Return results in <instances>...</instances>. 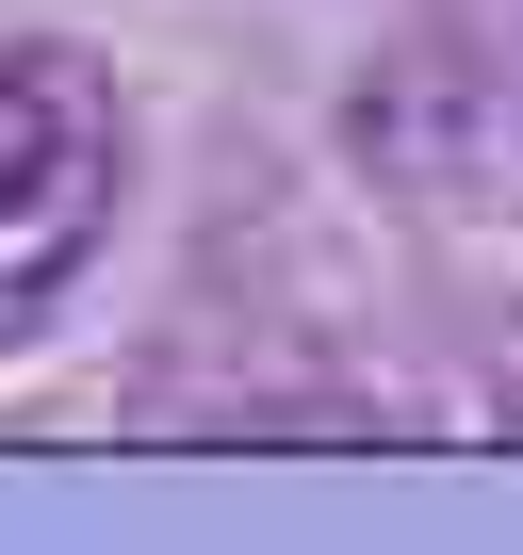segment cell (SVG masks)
I'll return each mask as SVG.
<instances>
[{"instance_id": "1", "label": "cell", "mask_w": 523, "mask_h": 555, "mask_svg": "<svg viewBox=\"0 0 523 555\" xmlns=\"http://www.w3.org/2000/svg\"><path fill=\"white\" fill-rule=\"evenodd\" d=\"M115 196H131V115L82 50H0V360H17L82 261L115 245Z\"/></svg>"}, {"instance_id": "2", "label": "cell", "mask_w": 523, "mask_h": 555, "mask_svg": "<svg viewBox=\"0 0 523 555\" xmlns=\"http://www.w3.org/2000/svg\"><path fill=\"white\" fill-rule=\"evenodd\" d=\"M507 425H523V392H507Z\"/></svg>"}]
</instances>
